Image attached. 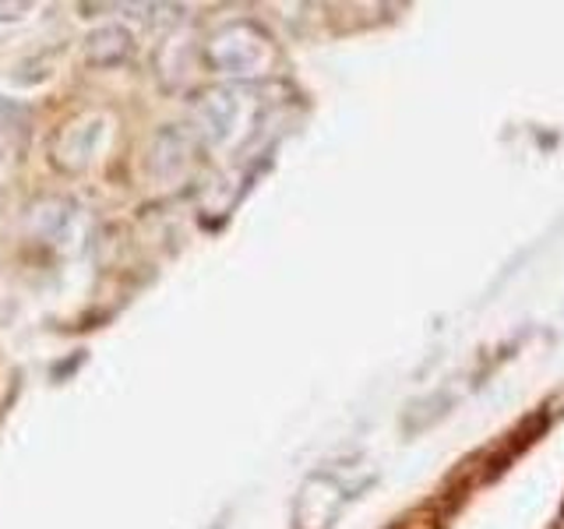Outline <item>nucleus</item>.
Instances as JSON below:
<instances>
[{
    "label": "nucleus",
    "mask_w": 564,
    "mask_h": 529,
    "mask_svg": "<svg viewBox=\"0 0 564 529\" xmlns=\"http://www.w3.org/2000/svg\"><path fill=\"white\" fill-rule=\"evenodd\" d=\"M131 50H134L131 35L123 32V29H117V25L99 29V32L88 35V57H93L96 64H117V61H128V57H131Z\"/></svg>",
    "instance_id": "obj_2"
},
{
    "label": "nucleus",
    "mask_w": 564,
    "mask_h": 529,
    "mask_svg": "<svg viewBox=\"0 0 564 529\" xmlns=\"http://www.w3.org/2000/svg\"><path fill=\"white\" fill-rule=\"evenodd\" d=\"M8 117H11V106L0 102V134H4V128H8Z\"/></svg>",
    "instance_id": "obj_3"
},
{
    "label": "nucleus",
    "mask_w": 564,
    "mask_h": 529,
    "mask_svg": "<svg viewBox=\"0 0 564 529\" xmlns=\"http://www.w3.org/2000/svg\"><path fill=\"white\" fill-rule=\"evenodd\" d=\"M208 57L226 75H254V67L269 61V40L251 25H229L212 40Z\"/></svg>",
    "instance_id": "obj_1"
}]
</instances>
